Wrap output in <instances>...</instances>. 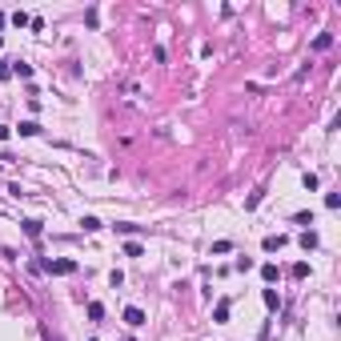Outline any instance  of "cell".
Segmentation results:
<instances>
[{"label": "cell", "instance_id": "cell-7", "mask_svg": "<svg viewBox=\"0 0 341 341\" xmlns=\"http://www.w3.org/2000/svg\"><path fill=\"white\" fill-rule=\"evenodd\" d=\"M261 277H265V281L273 285V281H277V277H281V273H277V265H273V261H265V265H261Z\"/></svg>", "mask_w": 341, "mask_h": 341}, {"label": "cell", "instance_id": "cell-2", "mask_svg": "<svg viewBox=\"0 0 341 341\" xmlns=\"http://www.w3.org/2000/svg\"><path fill=\"white\" fill-rule=\"evenodd\" d=\"M125 325H133V329H137V325H145V309L129 305V309H125Z\"/></svg>", "mask_w": 341, "mask_h": 341}, {"label": "cell", "instance_id": "cell-12", "mask_svg": "<svg viewBox=\"0 0 341 341\" xmlns=\"http://www.w3.org/2000/svg\"><path fill=\"white\" fill-rule=\"evenodd\" d=\"M289 273H293V277H297V281H305V277H309V261H297V265H293V269H289Z\"/></svg>", "mask_w": 341, "mask_h": 341}, {"label": "cell", "instance_id": "cell-18", "mask_svg": "<svg viewBox=\"0 0 341 341\" xmlns=\"http://www.w3.org/2000/svg\"><path fill=\"white\" fill-rule=\"evenodd\" d=\"M0 141H8V129H4V125H0Z\"/></svg>", "mask_w": 341, "mask_h": 341}, {"label": "cell", "instance_id": "cell-1", "mask_svg": "<svg viewBox=\"0 0 341 341\" xmlns=\"http://www.w3.org/2000/svg\"><path fill=\"white\" fill-rule=\"evenodd\" d=\"M40 269H48L52 277H69V273H76V261H69V257H56V261H44Z\"/></svg>", "mask_w": 341, "mask_h": 341}, {"label": "cell", "instance_id": "cell-15", "mask_svg": "<svg viewBox=\"0 0 341 341\" xmlns=\"http://www.w3.org/2000/svg\"><path fill=\"white\" fill-rule=\"evenodd\" d=\"M329 44H333V37H329V33H321V37H317V40H313V48H317V52H325V48H329Z\"/></svg>", "mask_w": 341, "mask_h": 341}, {"label": "cell", "instance_id": "cell-17", "mask_svg": "<svg viewBox=\"0 0 341 341\" xmlns=\"http://www.w3.org/2000/svg\"><path fill=\"white\" fill-rule=\"evenodd\" d=\"M301 185H305V189H317L321 181H317V173H305V177H301Z\"/></svg>", "mask_w": 341, "mask_h": 341}, {"label": "cell", "instance_id": "cell-10", "mask_svg": "<svg viewBox=\"0 0 341 341\" xmlns=\"http://www.w3.org/2000/svg\"><path fill=\"white\" fill-rule=\"evenodd\" d=\"M80 229H84V233H97V229H105V225H101V217H84Z\"/></svg>", "mask_w": 341, "mask_h": 341}, {"label": "cell", "instance_id": "cell-16", "mask_svg": "<svg viewBox=\"0 0 341 341\" xmlns=\"http://www.w3.org/2000/svg\"><path fill=\"white\" fill-rule=\"evenodd\" d=\"M12 73H16V76H24V80H28V76H33V65H20V60H16V65H12Z\"/></svg>", "mask_w": 341, "mask_h": 341}, {"label": "cell", "instance_id": "cell-4", "mask_svg": "<svg viewBox=\"0 0 341 341\" xmlns=\"http://www.w3.org/2000/svg\"><path fill=\"white\" fill-rule=\"evenodd\" d=\"M261 301H265L269 313H277V309H281V297H277V289H265V293H261Z\"/></svg>", "mask_w": 341, "mask_h": 341}, {"label": "cell", "instance_id": "cell-8", "mask_svg": "<svg viewBox=\"0 0 341 341\" xmlns=\"http://www.w3.org/2000/svg\"><path fill=\"white\" fill-rule=\"evenodd\" d=\"M301 249H305V253H309V249H317V233H313V229L301 233Z\"/></svg>", "mask_w": 341, "mask_h": 341}, {"label": "cell", "instance_id": "cell-19", "mask_svg": "<svg viewBox=\"0 0 341 341\" xmlns=\"http://www.w3.org/2000/svg\"><path fill=\"white\" fill-rule=\"evenodd\" d=\"M0 44H4V40H0Z\"/></svg>", "mask_w": 341, "mask_h": 341}, {"label": "cell", "instance_id": "cell-5", "mask_svg": "<svg viewBox=\"0 0 341 341\" xmlns=\"http://www.w3.org/2000/svg\"><path fill=\"white\" fill-rule=\"evenodd\" d=\"M213 321H217V325L229 321V301H217V305H213Z\"/></svg>", "mask_w": 341, "mask_h": 341}, {"label": "cell", "instance_id": "cell-9", "mask_svg": "<svg viewBox=\"0 0 341 341\" xmlns=\"http://www.w3.org/2000/svg\"><path fill=\"white\" fill-rule=\"evenodd\" d=\"M105 317V305L101 301H88V321H101Z\"/></svg>", "mask_w": 341, "mask_h": 341}, {"label": "cell", "instance_id": "cell-13", "mask_svg": "<svg viewBox=\"0 0 341 341\" xmlns=\"http://www.w3.org/2000/svg\"><path fill=\"white\" fill-rule=\"evenodd\" d=\"M24 233H28V237H40L44 225H40V221H24Z\"/></svg>", "mask_w": 341, "mask_h": 341}, {"label": "cell", "instance_id": "cell-11", "mask_svg": "<svg viewBox=\"0 0 341 341\" xmlns=\"http://www.w3.org/2000/svg\"><path fill=\"white\" fill-rule=\"evenodd\" d=\"M141 253H145L141 241H125V257H141Z\"/></svg>", "mask_w": 341, "mask_h": 341}, {"label": "cell", "instance_id": "cell-6", "mask_svg": "<svg viewBox=\"0 0 341 341\" xmlns=\"http://www.w3.org/2000/svg\"><path fill=\"white\" fill-rule=\"evenodd\" d=\"M16 133H20V137H40V125H37V120H20Z\"/></svg>", "mask_w": 341, "mask_h": 341}, {"label": "cell", "instance_id": "cell-14", "mask_svg": "<svg viewBox=\"0 0 341 341\" xmlns=\"http://www.w3.org/2000/svg\"><path fill=\"white\" fill-rule=\"evenodd\" d=\"M8 20H12V24H16V28H24V24H33V16H28V12H12V16H8Z\"/></svg>", "mask_w": 341, "mask_h": 341}, {"label": "cell", "instance_id": "cell-3", "mask_svg": "<svg viewBox=\"0 0 341 341\" xmlns=\"http://www.w3.org/2000/svg\"><path fill=\"white\" fill-rule=\"evenodd\" d=\"M261 245H265V253H277V249H285V237H281V233H269Z\"/></svg>", "mask_w": 341, "mask_h": 341}]
</instances>
